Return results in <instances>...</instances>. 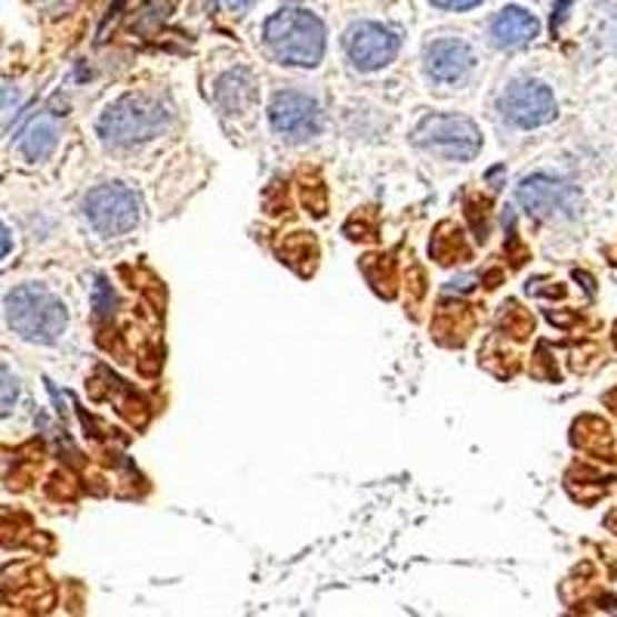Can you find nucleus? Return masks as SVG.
<instances>
[{
	"mask_svg": "<svg viewBox=\"0 0 617 617\" xmlns=\"http://www.w3.org/2000/svg\"><path fill=\"white\" fill-rule=\"evenodd\" d=\"M269 121L278 137L302 142V139L318 137L325 115L312 97H306L300 90H281L275 93L272 106H269Z\"/></svg>",
	"mask_w": 617,
	"mask_h": 617,
	"instance_id": "7",
	"label": "nucleus"
},
{
	"mask_svg": "<svg viewBox=\"0 0 617 617\" xmlns=\"http://www.w3.org/2000/svg\"><path fill=\"white\" fill-rule=\"evenodd\" d=\"M429 250H432V257H436L441 266L469 257V247L467 241H464V232H460L457 226H451V222L439 226V235H436V241H432Z\"/></svg>",
	"mask_w": 617,
	"mask_h": 617,
	"instance_id": "14",
	"label": "nucleus"
},
{
	"mask_svg": "<svg viewBox=\"0 0 617 617\" xmlns=\"http://www.w3.org/2000/svg\"><path fill=\"white\" fill-rule=\"evenodd\" d=\"M3 257H10V226H3Z\"/></svg>",
	"mask_w": 617,
	"mask_h": 617,
	"instance_id": "20",
	"label": "nucleus"
},
{
	"mask_svg": "<svg viewBox=\"0 0 617 617\" xmlns=\"http://www.w3.org/2000/svg\"><path fill=\"white\" fill-rule=\"evenodd\" d=\"M217 3H220L226 13L238 16V13H247V10H250V7H253L257 0H217Z\"/></svg>",
	"mask_w": 617,
	"mask_h": 617,
	"instance_id": "19",
	"label": "nucleus"
},
{
	"mask_svg": "<svg viewBox=\"0 0 617 617\" xmlns=\"http://www.w3.org/2000/svg\"><path fill=\"white\" fill-rule=\"evenodd\" d=\"M414 146L441 161H472L481 151V130L464 115H429L414 130Z\"/></svg>",
	"mask_w": 617,
	"mask_h": 617,
	"instance_id": "4",
	"label": "nucleus"
},
{
	"mask_svg": "<svg viewBox=\"0 0 617 617\" xmlns=\"http://www.w3.org/2000/svg\"><path fill=\"white\" fill-rule=\"evenodd\" d=\"M16 401V377L10 374V368L3 365V417H10Z\"/></svg>",
	"mask_w": 617,
	"mask_h": 617,
	"instance_id": "17",
	"label": "nucleus"
},
{
	"mask_svg": "<svg viewBox=\"0 0 617 617\" xmlns=\"http://www.w3.org/2000/svg\"><path fill=\"white\" fill-rule=\"evenodd\" d=\"M540 34V22L535 13L521 10V7H504L500 13L494 16L491 22V41L500 50H516L531 43Z\"/></svg>",
	"mask_w": 617,
	"mask_h": 617,
	"instance_id": "11",
	"label": "nucleus"
},
{
	"mask_svg": "<svg viewBox=\"0 0 617 617\" xmlns=\"http://www.w3.org/2000/svg\"><path fill=\"white\" fill-rule=\"evenodd\" d=\"M615 47H617V26H615Z\"/></svg>",
	"mask_w": 617,
	"mask_h": 617,
	"instance_id": "21",
	"label": "nucleus"
},
{
	"mask_svg": "<svg viewBox=\"0 0 617 617\" xmlns=\"http://www.w3.org/2000/svg\"><path fill=\"white\" fill-rule=\"evenodd\" d=\"M7 325L34 344H53L66 330V302L43 285H22L7 293Z\"/></svg>",
	"mask_w": 617,
	"mask_h": 617,
	"instance_id": "3",
	"label": "nucleus"
},
{
	"mask_svg": "<svg viewBox=\"0 0 617 617\" xmlns=\"http://www.w3.org/2000/svg\"><path fill=\"white\" fill-rule=\"evenodd\" d=\"M115 290L106 285V278H99L97 288H93V309H97V316H109L115 312Z\"/></svg>",
	"mask_w": 617,
	"mask_h": 617,
	"instance_id": "16",
	"label": "nucleus"
},
{
	"mask_svg": "<svg viewBox=\"0 0 617 617\" xmlns=\"http://www.w3.org/2000/svg\"><path fill=\"white\" fill-rule=\"evenodd\" d=\"M476 66V56L467 43L457 38H441V41L426 47V74L439 83H457L467 78Z\"/></svg>",
	"mask_w": 617,
	"mask_h": 617,
	"instance_id": "10",
	"label": "nucleus"
},
{
	"mask_svg": "<svg viewBox=\"0 0 617 617\" xmlns=\"http://www.w3.org/2000/svg\"><path fill=\"white\" fill-rule=\"evenodd\" d=\"M253 99H257V87H253L250 71L235 69L229 71V74H222L220 83H217V102H220L226 111L250 109Z\"/></svg>",
	"mask_w": 617,
	"mask_h": 617,
	"instance_id": "13",
	"label": "nucleus"
},
{
	"mask_svg": "<svg viewBox=\"0 0 617 617\" xmlns=\"http://www.w3.org/2000/svg\"><path fill=\"white\" fill-rule=\"evenodd\" d=\"M83 213L90 226L106 238L127 235L139 222V198L127 186H97L83 198Z\"/></svg>",
	"mask_w": 617,
	"mask_h": 617,
	"instance_id": "5",
	"label": "nucleus"
},
{
	"mask_svg": "<svg viewBox=\"0 0 617 617\" xmlns=\"http://www.w3.org/2000/svg\"><path fill=\"white\" fill-rule=\"evenodd\" d=\"M281 253H285V260H288L290 266H297L300 260L316 262V241L302 232L290 235L288 241H285V250H281Z\"/></svg>",
	"mask_w": 617,
	"mask_h": 617,
	"instance_id": "15",
	"label": "nucleus"
},
{
	"mask_svg": "<svg viewBox=\"0 0 617 617\" xmlns=\"http://www.w3.org/2000/svg\"><path fill=\"white\" fill-rule=\"evenodd\" d=\"M170 118H173V111L158 97L127 93L99 115L97 130L99 137L111 146H137L146 139L161 137L170 127Z\"/></svg>",
	"mask_w": 617,
	"mask_h": 617,
	"instance_id": "2",
	"label": "nucleus"
},
{
	"mask_svg": "<svg viewBox=\"0 0 617 617\" xmlns=\"http://www.w3.org/2000/svg\"><path fill=\"white\" fill-rule=\"evenodd\" d=\"M479 3L481 0H432V7H439V10H472Z\"/></svg>",
	"mask_w": 617,
	"mask_h": 617,
	"instance_id": "18",
	"label": "nucleus"
},
{
	"mask_svg": "<svg viewBox=\"0 0 617 617\" xmlns=\"http://www.w3.org/2000/svg\"><path fill=\"white\" fill-rule=\"evenodd\" d=\"M59 142V118L56 111H43L38 118H31L28 127L19 137V151L26 155L28 161H43L50 158Z\"/></svg>",
	"mask_w": 617,
	"mask_h": 617,
	"instance_id": "12",
	"label": "nucleus"
},
{
	"mask_svg": "<svg viewBox=\"0 0 617 617\" xmlns=\"http://www.w3.org/2000/svg\"><path fill=\"white\" fill-rule=\"evenodd\" d=\"M346 56L349 62L361 71L386 69L398 53V38L389 28L377 26V22H358L346 31L344 38Z\"/></svg>",
	"mask_w": 617,
	"mask_h": 617,
	"instance_id": "9",
	"label": "nucleus"
},
{
	"mask_svg": "<svg viewBox=\"0 0 617 617\" xmlns=\"http://www.w3.org/2000/svg\"><path fill=\"white\" fill-rule=\"evenodd\" d=\"M519 205L537 220H563V217H575L580 195L575 186H568L563 179L537 173L519 186Z\"/></svg>",
	"mask_w": 617,
	"mask_h": 617,
	"instance_id": "8",
	"label": "nucleus"
},
{
	"mask_svg": "<svg viewBox=\"0 0 617 617\" xmlns=\"http://www.w3.org/2000/svg\"><path fill=\"white\" fill-rule=\"evenodd\" d=\"M500 115L507 118L512 127H521V130H535V127H544L556 118V97L549 90L547 83L537 81H516L509 83L504 90V97L497 102Z\"/></svg>",
	"mask_w": 617,
	"mask_h": 617,
	"instance_id": "6",
	"label": "nucleus"
},
{
	"mask_svg": "<svg viewBox=\"0 0 617 617\" xmlns=\"http://www.w3.org/2000/svg\"><path fill=\"white\" fill-rule=\"evenodd\" d=\"M262 41L278 62L316 69L325 56V26L316 13L302 7H285L266 19Z\"/></svg>",
	"mask_w": 617,
	"mask_h": 617,
	"instance_id": "1",
	"label": "nucleus"
}]
</instances>
